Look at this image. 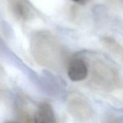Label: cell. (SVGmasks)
<instances>
[{"mask_svg":"<svg viewBox=\"0 0 123 123\" xmlns=\"http://www.w3.org/2000/svg\"><path fill=\"white\" fill-rule=\"evenodd\" d=\"M68 76L72 81L78 82L85 79L88 74V67L86 62L81 59H74L68 67Z\"/></svg>","mask_w":123,"mask_h":123,"instance_id":"obj_1","label":"cell"},{"mask_svg":"<svg viewBox=\"0 0 123 123\" xmlns=\"http://www.w3.org/2000/svg\"><path fill=\"white\" fill-rule=\"evenodd\" d=\"M106 43L109 50L115 56L121 60H123V48L120 44L112 38H108L106 40Z\"/></svg>","mask_w":123,"mask_h":123,"instance_id":"obj_3","label":"cell"},{"mask_svg":"<svg viewBox=\"0 0 123 123\" xmlns=\"http://www.w3.org/2000/svg\"><path fill=\"white\" fill-rule=\"evenodd\" d=\"M73 1H74V2H80V1H84V0H73Z\"/></svg>","mask_w":123,"mask_h":123,"instance_id":"obj_5","label":"cell"},{"mask_svg":"<svg viewBox=\"0 0 123 123\" xmlns=\"http://www.w3.org/2000/svg\"><path fill=\"white\" fill-rule=\"evenodd\" d=\"M36 123H55V118L51 106L47 103L40 105L34 114Z\"/></svg>","mask_w":123,"mask_h":123,"instance_id":"obj_2","label":"cell"},{"mask_svg":"<svg viewBox=\"0 0 123 123\" xmlns=\"http://www.w3.org/2000/svg\"><path fill=\"white\" fill-rule=\"evenodd\" d=\"M115 4L121 7H123V0H115Z\"/></svg>","mask_w":123,"mask_h":123,"instance_id":"obj_4","label":"cell"}]
</instances>
